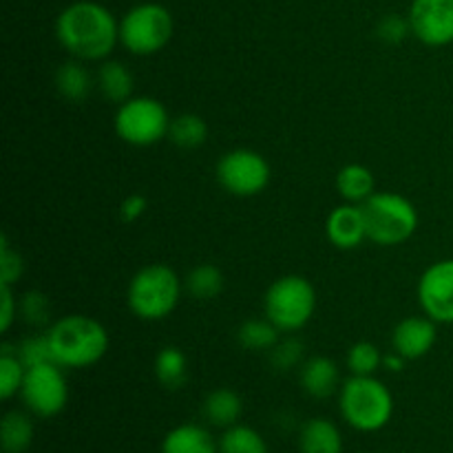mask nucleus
I'll use <instances>...</instances> for the list:
<instances>
[{"label": "nucleus", "mask_w": 453, "mask_h": 453, "mask_svg": "<svg viewBox=\"0 0 453 453\" xmlns=\"http://www.w3.org/2000/svg\"><path fill=\"white\" fill-rule=\"evenodd\" d=\"M56 38L75 60L104 62L119 44V20L96 0H75L58 13Z\"/></svg>", "instance_id": "nucleus-1"}, {"label": "nucleus", "mask_w": 453, "mask_h": 453, "mask_svg": "<svg viewBox=\"0 0 453 453\" xmlns=\"http://www.w3.org/2000/svg\"><path fill=\"white\" fill-rule=\"evenodd\" d=\"M53 363L66 370H84L109 352V332L97 319L87 314H69L47 330Z\"/></svg>", "instance_id": "nucleus-2"}, {"label": "nucleus", "mask_w": 453, "mask_h": 453, "mask_svg": "<svg viewBox=\"0 0 453 453\" xmlns=\"http://www.w3.org/2000/svg\"><path fill=\"white\" fill-rule=\"evenodd\" d=\"M184 283L166 264H149L128 283V310L142 321H164L180 305Z\"/></svg>", "instance_id": "nucleus-3"}, {"label": "nucleus", "mask_w": 453, "mask_h": 453, "mask_svg": "<svg viewBox=\"0 0 453 453\" xmlns=\"http://www.w3.org/2000/svg\"><path fill=\"white\" fill-rule=\"evenodd\" d=\"M341 416L352 429L372 434L383 429L394 416V396L374 376H349L339 389Z\"/></svg>", "instance_id": "nucleus-4"}, {"label": "nucleus", "mask_w": 453, "mask_h": 453, "mask_svg": "<svg viewBox=\"0 0 453 453\" xmlns=\"http://www.w3.org/2000/svg\"><path fill=\"white\" fill-rule=\"evenodd\" d=\"M361 206L367 224V239L376 246H401L410 242L418 228V211L410 199L398 193L376 190Z\"/></svg>", "instance_id": "nucleus-5"}, {"label": "nucleus", "mask_w": 453, "mask_h": 453, "mask_svg": "<svg viewBox=\"0 0 453 453\" xmlns=\"http://www.w3.org/2000/svg\"><path fill=\"white\" fill-rule=\"evenodd\" d=\"M264 312L281 332L303 330L317 312V290L301 274L279 277L265 290Z\"/></svg>", "instance_id": "nucleus-6"}, {"label": "nucleus", "mask_w": 453, "mask_h": 453, "mask_svg": "<svg viewBox=\"0 0 453 453\" xmlns=\"http://www.w3.org/2000/svg\"><path fill=\"white\" fill-rule=\"evenodd\" d=\"M175 34L173 13L159 3H140L119 20V44L133 56H155Z\"/></svg>", "instance_id": "nucleus-7"}, {"label": "nucleus", "mask_w": 453, "mask_h": 453, "mask_svg": "<svg viewBox=\"0 0 453 453\" xmlns=\"http://www.w3.org/2000/svg\"><path fill=\"white\" fill-rule=\"evenodd\" d=\"M171 115L166 106L150 96H137L118 106L115 113V135L131 146H153L168 140Z\"/></svg>", "instance_id": "nucleus-8"}, {"label": "nucleus", "mask_w": 453, "mask_h": 453, "mask_svg": "<svg viewBox=\"0 0 453 453\" xmlns=\"http://www.w3.org/2000/svg\"><path fill=\"white\" fill-rule=\"evenodd\" d=\"M62 370L65 367L53 361L27 367L20 396L31 416L53 418L65 410L69 403V385Z\"/></svg>", "instance_id": "nucleus-9"}, {"label": "nucleus", "mask_w": 453, "mask_h": 453, "mask_svg": "<svg viewBox=\"0 0 453 453\" xmlns=\"http://www.w3.org/2000/svg\"><path fill=\"white\" fill-rule=\"evenodd\" d=\"M270 164L252 149H234L217 162V181L234 197H255L270 184Z\"/></svg>", "instance_id": "nucleus-10"}, {"label": "nucleus", "mask_w": 453, "mask_h": 453, "mask_svg": "<svg viewBox=\"0 0 453 453\" xmlns=\"http://www.w3.org/2000/svg\"><path fill=\"white\" fill-rule=\"evenodd\" d=\"M411 35L425 47H447L453 42V0H411Z\"/></svg>", "instance_id": "nucleus-11"}, {"label": "nucleus", "mask_w": 453, "mask_h": 453, "mask_svg": "<svg viewBox=\"0 0 453 453\" xmlns=\"http://www.w3.org/2000/svg\"><path fill=\"white\" fill-rule=\"evenodd\" d=\"M420 310L436 323H453V259L429 265L418 281Z\"/></svg>", "instance_id": "nucleus-12"}, {"label": "nucleus", "mask_w": 453, "mask_h": 453, "mask_svg": "<svg viewBox=\"0 0 453 453\" xmlns=\"http://www.w3.org/2000/svg\"><path fill=\"white\" fill-rule=\"evenodd\" d=\"M438 330L436 321L425 314V317H407L394 327L392 345L394 352L405 357L407 361H418V358L427 357L432 348L436 345Z\"/></svg>", "instance_id": "nucleus-13"}, {"label": "nucleus", "mask_w": 453, "mask_h": 453, "mask_svg": "<svg viewBox=\"0 0 453 453\" xmlns=\"http://www.w3.org/2000/svg\"><path fill=\"white\" fill-rule=\"evenodd\" d=\"M327 242L339 250H354L367 239V224L361 203H341L327 215Z\"/></svg>", "instance_id": "nucleus-14"}, {"label": "nucleus", "mask_w": 453, "mask_h": 453, "mask_svg": "<svg viewBox=\"0 0 453 453\" xmlns=\"http://www.w3.org/2000/svg\"><path fill=\"white\" fill-rule=\"evenodd\" d=\"M301 388L310 398L317 401H326V398L334 396L336 389H341V374L339 367L332 358L327 357H312L301 365Z\"/></svg>", "instance_id": "nucleus-15"}, {"label": "nucleus", "mask_w": 453, "mask_h": 453, "mask_svg": "<svg viewBox=\"0 0 453 453\" xmlns=\"http://www.w3.org/2000/svg\"><path fill=\"white\" fill-rule=\"evenodd\" d=\"M162 453H219V441L202 425L184 423L164 436Z\"/></svg>", "instance_id": "nucleus-16"}, {"label": "nucleus", "mask_w": 453, "mask_h": 453, "mask_svg": "<svg viewBox=\"0 0 453 453\" xmlns=\"http://www.w3.org/2000/svg\"><path fill=\"white\" fill-rule=\"evenodd\" d=\"M96 88L104 100L113 102V104H124L133 97L135 78L122 62L104 60L100 62V69L96 73Z\"/></svg>", "instance_id": "nucleus-17"}, {"label": "nucleus", "mask_w": 453, "mask_h": 453, "mask_svg": "<svg viewBox=\"0 0 453 453\" xmlns=\"http://www.w3.org/2000/svg\"><path fill=\"white\" fill-rule=\"evenodd\" d=\"M56 82L58 93L65 97L66 102H73V104H80V102L87 100L91 96V91L96 88V75L87 69L82 60H66L58 66L56 71Z\"/></svg>", "instance_id": "nucleus-18"}, {"label": "nucleus", "mask_w": 453, "mask_h": 453, "mask_svg": "<svg viewBox=\"0 0 453 453\" xmlns=\"http://www.w3.org/2000/svg\"><path fill=\"white\" fill-rule=\"evenodd\" d=\"M203 418L208 420V425L212 427L228 429L233 425L239 423L243 414V401L234 389L230 388H219L212 389L206 398H203L202 405Z\"/></svg>", "instance_id": "nucleus-19"}, {"label": "nucleus", "mask_w": 453, "mask_h": 453, "mask_svg": "<svg viewBox=\"0 0 453 453\" xmlns=\"http://www.w3.org/2000/svg\"><path fill=\"white\" fill-rule=\"evenodd\" d=\"M301 453H343V434L330 418H310L299 434Z\"/></svg>", "instance_id": "nucleus-20"}, {"label": "nucleus", "mask_w": 453, "mask_h": 453, "mask_svg": "<svg viewBox=\"0 0 453 453\" xmlns=\"http://www.w3.org/2000/svg\"><path fill=\"white\" fill-rule=\"evenodd\" d=\"M336 190L349 203H363L376 193L374 173L363 164H348L336 173Z\"/></svg>", "instance_id": "nucleus-21"}, {"label": "nucleus", "mask_w": 453, "mask_h": 453, "mask_svg": "<svg viewBox=\"0 0 453 453\" xmlns=\"http://www.w3.org/2000/svg\"><path fill=\"white\" fill-rule=\"evenodd\" d=\"M35 438L34 418L25 411H7L0 423V442L4 453H25Z\"/></svg>", "instance_id": "nucleus-22"}, {"label": "nucleus", "mask_w": 453, "mask_h": 453, "mask_svg": "<svg viewBox=\"0 0 453 453\" xmlns=\"http://www.w3.org/2000/svg\"><path fill=\"white\" fill-rule=\"evenodd\" d=\"M155 379L166 389H181L188 380V358L175 345L159 349L153 363Z\"/></svg>", "instance_id": "nucleus-23"}, {"label": "nucleus", "mask_w": 453, "mask_h": 453, "mask_svg": "<svg viewBox=\"0 0 453 453\" xmlns=\"http://www.w3.org/2000/svg\"><path fill=\"white\" fill-rule=\"evenodd\" d=\"M226 279L217 265L202 264L190 270L184 279V290L197 301H212L224 292Z\"/></svg>", "instance_id": "nucleus-24"}, {"label": "nucleus", "mask_w": 453, "mask_h": 453, "mask_svg": "<svg viewBox=\"0 0 453 453\" xmlns=\"http://www.w3.org/2000/svg\"><path fill=\"white\" fill-rule=\"evenodd\" d=\"M279 336H281V330L265 317L250 319V321L242 323V327L237 330L239 345L250 352H270L281 341Z\"/></svg>", "instance_id": "nucleus-25"}, {"label": "nucleus", "mask_w": 453, "mask_h": 453, "mask_svg": "<svg viewBox=\"0 0 453 453\" xmlns=\"http://www.w3.org/2000/svg\"><path fill=\"white\" fill-rule=\"evenodd\" d=\"M168 140L180 149H199L208 140V124L197 113H181L171 119Z\"/></svg>", "instance_id": "nucleus-26"}, {"label": "nucleus", "mask_w": 453, "mask_h": 453, "mask_svg": "<svg viewBox=\"0 0 453 453\" xmlns=\"http://www.w3.org/2000/svg\"><path fill=\"white\" fill-rule=\"evenodd\" d=\"M25 374L27 367L18 357V348L3 343V348H0V396H3V401H9L16 394H20Z\"/></svg>", "instance_id": "nucleus-27"}, {"label": "nucleus", "mask_w": 453, "mask_h": 453, "mask_svg": "<svg viewBox=\"0 0 453 453\" xmlns=\"http://www.w3.org/2000/svg\"><path fill=\"white\" fill-rule=\"evenodd\" d=\"M219 453H268V442L248 425H233L219 438Z\"/></svg>", "instance_id": "nucleus-28"}, {"label": "nucleus", "mask_w": 453, "mask_h": 453, "mask_svg": "<svg viewBox=\"0 0 453 453\" xmlns=\"http://www.w3.org/2000/svg\"><path fill=\"white\" fill-rule=\"evenodd\" d=\"M345 365L354 376H374L383 367V354L370 341H358L348 349Z\"/></svg>", "instance_id": "nucleus-29"}, {"label": "nucleus", "mask_w": 453, "mask_h": 453, "mask_svg": "<svg viewBox=\"0 0 453 453\" xmlns=\"http://www.w3.org/2000/svg\"><path fill=\"white\" fill-rule=\"evenodd\" d=\"M18 317L27 323V326H44L51 319V301L44 292L29 290L20 296L18 301Z\"/></svg>", "instance_id": "nucleus-30"}, {"label": "nucleus", "mask_w": 453, "mask_h": 453, "mask_svg": "<svg viewBox=\"0 0 453 453\" xmlns=\"http://www.w3.org/2000/svg\"><path fill=\"white\" fill-rule=\"evenodd\" d=\"M305 357V343L295 336H288V339L279 341L273 349H270V363H273L274 370L279 372H290L303 361Z\"/></svg>", "instance_id": "nucleus-31"}, {"label": "nucleus", "mask_w": 453, "mask_h": 453, "mask_svg": "<svg viewBox=\"0 0 453 453\" xmlns=\"http://www.w3.org/2000/svg\"><path fill=\"white\" fill-rule=\"evenodd\" d=\"M25 274V261L20 252L9 246L7 237L0 239V286H16Z\"/></svg>", "instance_id": "nucleus-32"}, {"label": "nucleus", "mask_w": 453, "mask_h": 453, "mask_svg": "<svg viewBox=\"0 0 453 453\" xmlns=\"http://www.w3.org/2000/svg\"><path fill=\"white\" fill-rule=\"evenodd\" d=\"M410 34H411L410 18L401 16V13H388V16L380 18L379 25H376V35H379L380 42L385 44L405 42Z\"/></svg>", "instance_id": "nucleus-33"}, {"label": "nucleus", "mask_w": 453, "mask_h": 453, "mask_svg": "<svg viewBox=\"0 0 453 453\" xmlns=\"http://www.w3.org/2000/svg\"><path fill=\"white\" fill-rule=\"evenodd\" d=\"M16 348H18V357H20V361L25 363V367H34V365H40V363L53 361L47 332H44V334L29 336V339H25L20 345H16Z\"/></svg>", "instance_id": "nucleus-34"}, {"label": "nucleus", "mask_w": 453, "mask_h": 453, "mask_svg": "<svg viewBox=\"0 0 453 453\" xmlns=\"http://www.w3.org/2000/svg\"><path fill=\"white\" fill-rule=\"evenodd\" d=\"M146 208H149V202H146L144 195H128V197H124L122 203H119V219H122L124 224H135L137 219L144 217Z\"/></svg>", "instance_id": "nucleus-35"}, {"label": "nucleus", "mask_w": 453, "mask_h": 453, "mask_svg": "<svg viewBox=\"0 0 453 453\" xmlns=\"http://www.w3.org/2000/svg\"><path fill=\"white\" fill-rule=\"evenodd\" d=\"M0 330L9 332V327L13 326V321L18 319V299L13 296L12 286H0Z\"/></svg>", "instance_id": "nucleus-36"}, {"label": "nucleus", "mask_w": 453, "mask_h": 453, "mask_svg": "<svg viewBox=\"0 0 453 453\" xmlns=\"http://www.w3.org/2000/svg\"><path fill=\"white\" fill-rule=\"evenodd\" d=\"M407 358L401 357L398 352H392V354H385L383 357V367L388 372H394V374H398V372H403V367H405Z\"/></svg>", "instance_id": "nucleus-37"}]
</instances>
